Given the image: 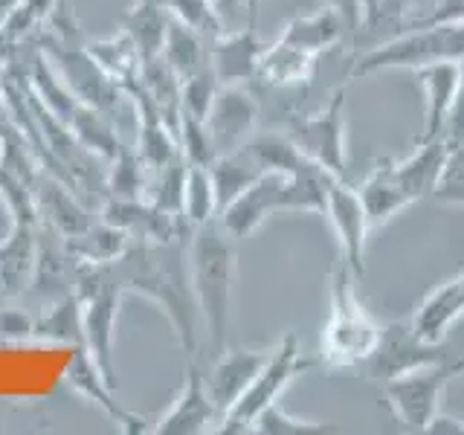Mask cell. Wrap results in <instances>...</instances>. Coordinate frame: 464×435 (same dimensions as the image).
<instances>
[{"label": "cell", "instance_id": "obj_1", "mask_svg": "<svg viewBox=\"0 0 464 435\" xmlns=\"http://www.w3.org/2000/svg\"><path fill=\"white\" fill-rule=\"evenodd\" d=\"M108 265L125 294H142L163 308L186 362H195L200 348V308L188 273V241L130 238L128 250Z\"/></svg>", "mask_w": 464, "mask_h": 435}, {"label": "cell", "instance_id": "obj_2", "mask_svg": "<svg viewBox=\"0 0 464 435\" xmlns=\"http://www.w3.org/2000/svg\"><path fill=\"white\" fill-rule=\"evenodd\" d=\"M188 273H192L200 323L207 325L209 348L218 357L229 340L232 299H236V279H238L236 238L221 227L218 218L192 229V238H188Z\"/></svg>", "mask_w": 464, "mask_h": 435}, {"label": "cell", "instance_id": "obj_3", "mask_svg": "<svg viewBox=\"0 0 464 435\" xmlns=\"http://www.w3.org/2000/svg\"><path fill=\"white\" fill-rule=\"evenodd\" d=\"M331 171L308 160L296 171L267 169L221 209L218 221L232 238H246L276 212H325V183Z\"/></svg>", "mask_w": 464, "mask_h": 435}, {"label": "cell", "instance_id": "obj_4", "mask_svg": "<svg viewBox=\"0 0 464 435\" xmlns=\"http://www.w3.org/2000/svg\"><path fill=\"white\" fill-rule=\"evenodd\" d=\"M33 47H38L47 62L58 70L62 82L72 91L79 102L96 111L116 113L125 99L122 84H116L105 70L96 64V58L87 53V41L79 29L76 12L67 0H55L47 21L35 33Z\"/></svg>", "mask_w": 464, "mask_h": 435}, {"label": "cell", "instance_id": "obj_5", "mask_svg": "<svg viewBox=\"0 0 464 435\" xmlns=\"http://www.w3.org/2000/svg\"><path fill=\"white\" fill-rule=\"evenodd\" d=\"M354 270L340 258L328 279V319L319 360L325 369H360L381 340V323L366 311L354 290Z\"/></svg>", "mask_w": 464, "mask_h": 435}, {"label": "cell", "instance_id": "obj_6", "mask_svg": "<svg viewBox=\"0 0 464 435\" xmlns=\"http://www.w3.org/2000/svg\"><path fill=\"white\" fill-rule=\"evenodd\" d=\"M464 58V24H432L410 26L377 47L362 53L352 76H377L389 70H418L439 62H461Z\"/></svg>", "mask_w": 464, "mask_h": 435}, {"label": "cell", "instance_id": "obj_7", "mask_svg": "<svg viewBox=\"0 0 464 435\" xmlns=\"http://www.w3.org/2000/svg\"><path fill=\"white\" fill-rule=\"evenodd\" d=\"M76 296L82 302V331L87 354L93 357L99 372L105 374V381L116 386L113 337L125 290L111 273V265H87V261H82L76 273Z\"/></svg>", "mask_w": 464, "mask_h": 435}, {"label": "cell", "instance_id": "obj_8", "mask_svg": "<svg viewBox=\"0 0 464 435\" xmlns=\"http://www.w3.org/2000/svg\"><path fill=\"white\" fill-rule=\"evenodd\" d=\"M314 366H316V360L302 354L296 334L294 331L285 334V337L279 340V345L270 348L265 366L258 369L250 389H246L244 395L238 398L236 406H229V410L224 412L218 432H224V435L253 432L256 418L265 412L270 403H279V398L285 395V389L294 383L302 372H308Z\"/></svg>", "mask_w": 464, "mask_h": 435}, {"label": "cell", "instance_id": "obj_9", "mask_svg": "<svg viewBox=\"0 0 464 435\" xmlns=\"http://www.w3.org/2000/svg\"><path fill=\"white\" fill-rule=\"evenodd\" d=\"M456 377H464V357L459 360H435L430 366L406 372L395 381L383 383V398L406 430L424 432L432 415L441 410V398Z\"/></svg>", "mask_w": 464, "mask_h": 435}, {"label": "cell", "instance_id": "obj_10", "mask_svg": "<svg viewBox=\"0 0 464 435\" xmlns=\"http://www.w3.org/2000/svg\"><path fill=\"white\" fill-rule=\"evenodd\" d=\"M285 134L296 149L325 171L345 178L348 171V134H345V87H337L323 108L290 120Z\"/></svg>", "mask_w": 464, "mask_h": 435}, {"label": "cell", "instance_id": "obj_11", "mask_svg": "<svg viewBox=\"0 0 464 435\" xmlns=\"http://www.w3.org/2000/svg\"><path fill=\"white\" fill-rule=\"evenodd\" d=\"M444 343H430L415 331L412 319H398V323H386L381 328V340H377L374 352L362 362L360 372L369 381H395V377L415 372L420 366H430L435 360H444L447 354Z\"/></svg>", "mask_w": 464, "mask_h": 435}, {"label": "cell", "instance_id": "obj_12", "mask_svg": "<svg viewBox=\"0 0 464 435\" xmlns=\"http://www.w3.org/2000/svg\"><path fill=\"white\" fill-rule=\"evenodd\" d=\"M334 232H337L340 250H343V261L354 270V276H360L366 270V244H369V215L362 200L357 195V186H352L345 178H337L331 174L325 183V212H323Z\"/></svg>", "mask_w": 464, "mask_h": 435}, {"label": "cell", "instance_id": "obj_13", "mask_svg": "<svg viewBox=\"0 0 464 435\" xmlns=\"http://www.w3.org/2000/svg\"><path fill=\"white\" fill-rule=\"evenodd\" d=\"M256 125H258V102L246 91V84L218 87L212 108L207 113V128L218 149V157L246 145V140L256 134Z\"/></svg>", "mask_w": 464, "mask_h": 435}, {"label": "cell", "instance_id": "obj_14", "mask_svg": "<svg viewBox=\"0 0 464 435\" xmlns=\"http://www.w3.org/2000/svg\"><path fill=\"white\" fill-rule=\"evenodd\" d=\"M82 261L70 253L67 238L47 224H38L35 244V270H33V294L44 302H55L67 294H76V273Z\"/></svg>", "mask_w": 464, "mask_h": 435}, {"label": "cell", "instance_id": "obj_15", "mask_svg": "<svg viewBox=\"0 0 464 435\" xmlns=\"http://www.w3.org/2000/svg\"><path fill=\"white\" fill-rule=\"evenodd\" d=\"M212 424H221V412H218V406L212 403L207 381H203V372L198 369V360H195L186 366L180 395L174 398L171 410L157 420L154 432L157 435H198V432H209Z\"/></svg>", "mask_w": 464, "mask_h": 435}, {"label": "cell", "instance_id": "obj_16", "mask_svg": "<svg viewBox=\"0 0 464 435\" xmlns=\"http://www.w3.org/2000/svg\"><path fill=\"white\" fill-rule=\"evenodd\" d=\"M64 383L72 392H79L82 398L93 401L105 415H111L116 424L122 427V432H128V435L149 432V420H145L142 415H137V412H128L125 406L113 398V386L105 381V374L99 372V366L93 362V357L87 354L84 345L72 348L70 366L64 372Z\"/></svg>", "mask_w": 464, "mask_h": 435}, {"label": "cell", "instance_id": "obj_17", "mask_svg": "<svg viewBox=\"0 0 464 435\" xmlns=\"http://www.w3.org/2000/svg\"><path fill=\"white\" fill-rule=\"evenodd\" d=\"M122 91L130 102H134V111H137V154L142 157V163L151 171L163 169L166 163H171V160L180 154L178 137H174V130L166 125L163 113L157 111L151 96L145 93V87L140 84V76L134 82H128Z\"/></svg>", "mask_w": 464, "mask_h": 435}, {"label": "cell", "instance_id": "obj_18", "mask_svg": "<svg viewBox=\"0 0 464 435\" xmlns=\"http://www.w3.org/2000/svg\"><path fill=\"white\" fill-rule=\"evenodd\" d=\"M270 352H250V348H224L221 354L215 357V366L209 369V374H203L209 389V398L218 406V412L229 410L236 406L238 398L244 395L250 383L256 381L258 369L265 366Z\"/></svg>", "mask_w": 464, "mask_h": 435}, {"label": "cell", "instance_id": "obj_19", "mask_svg": "<svg viewBox=\"0 0 464 435\" xmlns=\"http://www.w3.org/2000/svg\"><path fill=\"white\" fill-rule=\"evenodd\" d=\"M261 53H265V44H261L256 26L236 29V33L224 29V33L209 44V64H212L218 84L256 82Z\"/></svg>", "mask_w": 464, "mask_h": 435}, {"label": "cell", "instance_id": "obj_20", "mask_svg": "<svg viewBox=\"0 0 464 435\" xmlns=\"http://www.w3.org/2000/svg\"><path fill=\"white\" fill-rule=\"evenodd\" d=\"M33 192H35V207L41 215V224L62 232L64 238L79 236V232H84L93 224L91 209L84 207V198L72 192V188L64 180H58L55 174L41 169Z\"/></svg>", "mask_w": 464, "mask_h": 435}, {"label": "cell", "instance_id": "obj_21", "mask_svg": "<svg viewBox=\"0 0 464 435\" xmlns=\"http://www.w3.org/2000/svg\"><path fill=\"white\" fill-rule=\"evenodd\" d=\"M415 82L424 93V128L415 142H427L435 137H444V128L450 120L456 102V87H459V62H439L418 67Z\"/></svg>", "mask_w": 464, "mask_h": 435}, {"label": "cell", "instance_id": "obj_22", "mask_svg": "<svg viewBox=\"0 0 464 435\" xmlns=\"http://www.w3.org/2000/svg\"><path fill=\"white\" fill-rule=\"evenodd\" d=\"M41 221H12L9 238L0 244V299H14L33 285L35 244Z\"/></svg>", "mask_w": 464, "mask_h": 435}, {"label": "cell", "instance_id": "obj_23", "mask_svg": "<svg viewBox=\"0 0 464 435\" xmlns=\"http://www.w3.org/2000/svg\"><path fill=\"white\" fill-rule=\"evenodd\" d=\"M357 195L362 200V207H366L372 229L386 224L389 218L398 215L401 209L412 207V200H410V195H406V188L398 178L395 160H389V157L374 160L372 171L357 186Z\"/></svg>", "mask_w": 464, "mask_h": 435}, {"label": "cell", "instance_id": "obj_24", "mask_svg": "<svg viewBox=\"0 0 464 435\" xmlns=\"http://www.w3.org/2000/svg\"><path fill=\"white\" fill-rule=\"evenodd\" d=\"M464 316V273L441 282L412 314V325L424 340L444 343L450 328Z\"/></svg>", "mask_w": 464, "mask_h": 435}, {"label": "cell", "instance_id": "obj_25", "mask_svg": "<svg viewBox=\"0 0 464 435\" xmlns=\"http://www.w3.org/2000/svg\"><path fill=\"white\" fill-rule=\"evenodd\" d=\"M316 64H319V55L304 53L294 47V44L276 41L270 47H265V53L258 58L256 82L273 87V91H294V87H302L314 79Z\"/></svg>", "mask_w": 464, "mask_h": 435}, {"label": "cell", "instance_id": "obj_26", "mask_svg": "<svg viewBox=\"0 0 464 435\" xmlns=\"http://www.w3.org/2000/svg\"><path fill=\"white\" fill-rule=\"evenodd\" d=\"M169 21H171V14L163 6V0H134V6L122 12L120 29H125V33L134 38L140 50V64L163 55Z\"/></svg>", "mask_w": 464, "mask_h": 435}, {"label": "cell", "instance_id": "obj_27", "mask_svg": "<svg viewBox=\"0 0 464 435\" xmlns=\"http://www.w3.org/2000/svg\"><path fill=\"white\" fill-rule=\"evenodd\" d=\"M345 35V24L340 21L337 12H331L328 6H319L311 14H299V18L287 21L279 41L294 44V47L323 55L328 50H334Z\"/></svg>", "mask_w": 464, "mask_h": 435}, {"label": "cell", "instance_id": "obj_28", "mask_svg": "<svg viewBox=\"0 0 464 435\" xmlns=\"http://www.w3.org/2000/svg\"><path fill=\"white\" fill-rule=\"evenodd\" d=\"M447 137H435L427 142H415V151L403 160H395V169H398V178L410 195L412 203L424 200L427 195H432V186L435 178H439L441 163H444V154H447Z\"/></svg>", "mask_w": 464, "mask_h": 435}, {"label": "cell", "instance_id": "obj_29", "mask_svg": "<svg viewBox=\"0 0 464 435\" xmlns=\"http://www.w3.org/2000/svg\"><path fill=\"white\" fill-rule=\"evenodd\" d=\"M265 171L258 166V160L244 149H236L229 154H221L209 166V174H212V186H215V198H218V215H221L224 207H229L232 200H236L246 186H250L258 174Z\"/></svg>", "mask_w": 464, "mask_h": 435}, {"label": "cell", "instance_id": "obj_30", "mask_svg": "<svg viewBox=\"0 0 464 435\" xmlns=\"http://www.w3.org/2000/svg\"><path fill=\"white\" fill-rule=\"evenodd\" d=\"M140 84L145 87V93L151 96V102L157 105V111L163 113L166 125L174 130L178 137L180 130V76L174 72L163 55L151 58V62L140 64Z\"/></svg>", "mask_w": 464, "mask_h": 435}, {"label": "cell", "instance_id": "obj_31", "mask_svg": "<svg viewBox=\"0 0 464 435\" xmlns=\"http://www.w3.org/2000/svg\"><path fill=\"white\" fill-rule=\"evenodd\" d=\"M67 128L76 134V140L84 145V149H91L96 157L105 160V163H111V160L125 149L120 134H116V128H113L111 113L96 111L91 105H84V102H79L76 111H72Z\"/></svg>", "mask_w": 464, "mask_h": 435}, {"label": "cell", "instance_id": "obj_32", "mask_svg": "<svg viewBox=\"0 0 464 435\" xmlns=\"http://www.w3.org/2000/svg\"><path fill=\"white\" fill-rule=\"evenodd\" d=\"M163 58L183 82V79L195 76V72L209 67V41L203 35H198L195 29H188L180 21L171 18L169 33H166V44H163Z\"/></svg>", "mask_w": 464, "mask_h": 435}, {"label": "cell", "instance_id": "obj_33", "mask_svg": "<svg viewBox=\"0 0 464 435\" xmlns=\"http://www.w3.org/2000/svg\"><path fill=\"white\" fill-rule=\"evenodd\" d=\"M87 53L96 58V64L108 72L116 84H128L140 76V50L134 38L125 29H116L108 38L87 41Z\"/></svg>", "mask_w": 464, "mask_h": 435}, {"label": "cell", "instance_id": "obj_34", "mask_svg": "<svg viewBox=\"0 0 464 435\" xmlns=\"http://www.w3.org/2000/svg\"><path fill=\"white\" fill-rule=\"evenodd\" d=\"M35 340L64 343V345H72V348L84 345L82 302H79L76 294H67V296L47 304V311L35 319Z\"/></svg>", "mask_w": 464, "mask_h": 435}, {"label": "cell", "instance_id": "obj_35", "mask_svg": "<svg viewBox=\"0 0 464 435\" xmlns=\"http://www.w3.org/2000/svg\"><path fill=\"white\" fill-rule=\"evenodd\" d=\"M128 244H130L128 232L102 221V218H99V224H91L84 232H79V236L67 238L70 253L79 261H87V265H108V261H116L128 250Z\"/></svg>", "mask_w": 464, "mask_h": 435}, {"label": "cell", "instance_id": "obj_36", "mask_svg": "<svg viewBox=\"0 0 464 435\" xmlns=\"http://www.w3.org/2000/svg\"><path fill=\"white\" fill-rule=\"evenodd\" d=\"M151 169L142 163L137 151H130L128 145L111 160V169L105 174V188L108 198H122V200H149L151 188Z\"/></svg>", "mask_w": 464, "mask_h": 435}, {"label": "cell", "instance_id": "obj_37", "mask_svg": "<svg viewBox=\"0 0 464 435\" xmlns=\"http://www.w3.org/2000/svg\"><path fill=\"white\" fill-rule=\"evenodd\" d=\"M183 218L188 224L200 227L218 218V198L212 186V174L203 166L186 169V188H183Z\"/></svg>", "mask_w": 464, "mask_h": 435}, {"label": "cell", "instance_id": "obj_38", "mask_svg": "<svg viewBox=\"0 0 464 435\" xmlns=\"http://www.w3.org/2000/svg\"><path fill=\"white\" fill-rule=\"evenodd\" d=\"M253 432L258 435H337L343 432V427L334 424V420H311V418L290 415L282 403H270L267 410L256 418Z\"/></svg>", "mask_w": 464, "mask_h": 435}, {"label": "cell", "instance_id": "obj_39", "mask_svg": "<svg viewBox=\"0 0 464 435\" xmlns=\"http://www.w3.org/2000/svg\"><path fill=\"white\" fill-rule=\"evenodd\" d=\"M163 6L169 9L174 21L195 29L209 44L224 33V18L221 9H218V0H163Z\"/></svg>", "mask_w": 464, "mask_h": 435}, {"label": "cell", "instance_id": "obj_40", "mask_svg": "<svg viewBox=\"0 0 464 435\" xmlns=\"http://www.w3.org/2000/svg\"><path fill=\"white\" fill-rule=\"evenodd\" d=\"M186 157L178 154L166 163L163 169H157L151 174V188H149V200L157 209L171 212V215H183V188H186Z\"/></svg>", "mask_w": 464, "mask_h": 435}, {"label": "cell", "instance_id": "obj_41", "mask_svg": "<svg viewBox=\"0 0 464 435\" xmlns=\"http://www.w3.org/2000/svg\"><path fill=\"white\" fill-rule=\"evenodd\" d=\"M178 145L180 154L186 157L188 166H203L209 169L218 160V149L209 137L207 120H198V116L180 111V130H178Z\"/></svg>", "mask_w": 464, "mask_h": 435}, {"label": "cell", "instance_id": "obj_42", "mask_svg": "<svg viewBox=\"0 0 464 435\" xmlns=\"http://www.w3.org/2000/svg\"><path fill=\"white\" fill-rule=\"evenodd\" d=\"M432 198L450 207H464V140H450L439 178L432 186Z\"/></svg>", "mask_w": 464, "mask_h": 435}, {"label": "cell", "instance_id": "obj_43", "mask_svg": "<svg viewBox=\"0 0 464 435\" xmlns=\"http://www.w3.org/2000/svg\"><path fill=\"white\" fill-rule=\"evenodd\" d=\"M218 79H215V72H212V64L207 70H200L195 72V76H188L180 82V111L186 113H192L198 116V120H207V113L212 108V99L218 93Z\"/></svg>", "mask_w": 464, "mask_h": 435}, {"label": "cell", "instance_id": "obj_44", "mask_svg": "<svg viewBox=\"0 0 464 435\" xmlns=\"http://www.w3.org/2000/svg\"><path fill=\"white\" fill-rule=\"evenodd\" d=\"M432 24H464V0H432L427 12L418 14L410 26H432Z\"/></svg>", "mask_w": 464, "mask_h": 435}, {"label": "cell", "instance_id": "obj_45", "mask_svg": "<svg viewBox=\"0 0 464 435\" xmlns=\"http://www.w3.org/2000/svg\"><path fill=\"white\" fill-rule=\"evenodd\" d=\"M35 337V319L18 311V308H4L0 311V340L18 343V340H33Z\"/></svg>", "mask_w": 464, "mask_h": 435}, {"label": "cell", "instance_id": "obj_46", "mask_svg": "<svg viewBox=\"0 0 464 435\" xmlns=\"http://www.w3.org/2000/svg\"><path fill=\"white\" fill-rule=\"evenodd\" d=\"M447 140H464V58L459 62V87H456V102L450 111V120L444 128Z\"/></svg>", "mask_w": 464, "mask_h": 435}, {"label": "cell", "instance_id": "obj_47", "mask_svg": "<svg viewBox=\"0 0 464 435\" xmlns=\"http://www.w3.org/2000/svg\"><path fill=\"white\" fill-rule=\"evenodd\" d=\"M323 6L340 14V21L345 24L348 33L362 26V0H323Z\"/></svg>", "mask_w": 464, "mask_h": 435}, {"label": "cell", "instance_id": "obj_48", "mask_svg": "<svg viewBox=\"0 0 464 435\" xmlns=\"http://www.w3.org/2000/svg\"><path fill=\"white\" fill-rule=\"evenodd\" d=\"M427 435H464V418L453 415V412H435L432 420L424 430Z\"/></svg>", "mask_w": 464, "mask_h": 435}, {"label": "cell", "instance_id": "obj_49", "mask_svg": "<svg viewBox=\"0 0 464 435\" xmlns=\"http://www.w3.org/2000/svg\"><path fill=\"white\" fill-rule=\"evenodd\" d=\"M383 4H386V0H362V24L374 21L377 14H381Z\"/></svg>", "mask_w": 464, "mask_h": 435}, {"label": "cell", "instance_id": "obj_50", "mask_svg": "<svg viewBox=\"0 0 464 435\" xmlns=\"http://www.w3.org/2000/svg\"><path fill=\"white\" fill-rule=\"evenodd\" d=\"M21 0H0V24H4L9 14L14 12V6H18Z\"/></svg>", "mask_w": 464, "mask_h": 435}, {"label": "cell", "instance_id": "obj_51", "mask_svg": "<svg viewBox=\"0 0 464 435\" xmlns=\"http://www.w3.org/2000/svg\"><path fill=\"white\" fill-rule=\"evenodd\" d=\"M229 4H246V6H256L258 4V0H218V9H221V6H229Z\"/></svg>", "mask_w": 464, "mask_h": 435}]
</instances>
